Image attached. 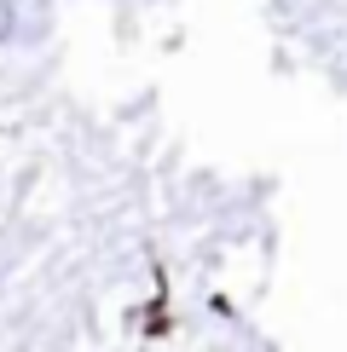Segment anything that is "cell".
I'll return each mask as SVG.
<instances>
[{
	"instance_id": "obj_1",
	"label": "cell",
	"mask_w": 347,
	"mask_h": 352,
	"mask_svg": "<svg viewBox=\"0 0 347 352\" xmlns=\"http://www.w3.org/2000/svg\"><path fill=\"white\" fill-rule=\"evenodd\" d=\"M12 29H18V12H12V0H0V41H12Z\"/></svg>"
}]
</instances>
